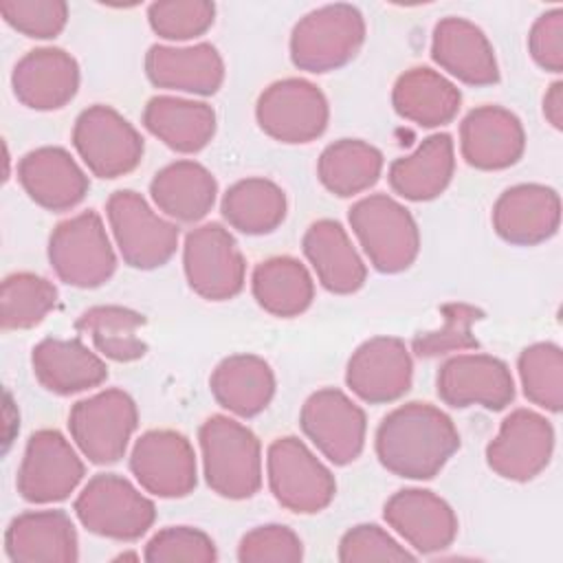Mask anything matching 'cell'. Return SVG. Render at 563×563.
<instances>
[{
    "label": "cell",
    "instance_id": "6da1fadb",
    "mask_svg": "<svg viewBox=\"0 0 563 563\" xmlns=\"http://www.w3.org/2000/svg\"><path fill=\"white\" fill-rule=\"evenodd\" d=\"M374 446L389 473L431 479L460 449V433L442 409L429 402H407L380 420Z\"/></svg>",
    "mask_w": 563,
    "mask_h": 563
},
{
    "label": "cell",
    "instance_id": "7a4b0ae2",
    "mask_svg": "<svg viewBox=\"0 0 563 563\" xmlns=\"http://www.w3.org/2000/svg\"><path fill=\"white\" fill-rule=\"evenodd\" d=\"M205 479L227 499H249L262 486V446L255 433L229 416H211L198 431Z\"/></svg>",
    "mask_w": 563,
    "mask_h": 563
},
{
    "label": "cell",
    "instance_id": "3957f363",
    "mask_svg": "<svg viewBox=\"0 0 563 563\" xmlns=\"http://www.w3.org/2000/svg\"><path fill=\"white\" fill-rule=\"evenodd\" d=\"M350 227L369 264L380 273L407 271L420 251V233L413 216L387 194H372L352 205Z\"/></svg>",
    "mask_w": 563,
    "mask_h": 563
},
{
    "label": "cell",
    "instance_id": "277c9868",
    "mask_svg": "<svg viewBox=\"0 0 563 563\" xmlns=\"http://www.w3.org/2000/svg\"><path fill=\"white\" fill-rule=\"evenodd\" d=\"M365 20L352 4L336 2L306 13L290 35V59L314 75L345 66L363 46Z\"/></svg>",
    "mask_w": 563,
    "mask_h": 563
},
{
    "label": "cell",
    "instance_id": "5b68a950",
    "mask_svg": "<svg viewBox=\"0 0 563 563\" xmlns=\"http://www.w3.org/2000/svg\"><path fill=\"white\" fill-rule=\"evenodd\" d=\"M75 515L92 534L134 541L152 528L156 508L130 479L99 473L77 495Z\"/></svg>",
    "mask_w": 563,
    "mask_h": 563
},
{
    "label": "cell",
    "instance_id": "8992f818",
    "mask_svg": "<svg viewBox=\"0 0 563 563\" xmlns=\"http://www.w3.org/2000/svg\"><path fill=\"white\" fill-rule=\"evenodd\" d=\"M48 262L55 275L75 288H97L106 284L117 255L97 211H81L59 222L48 240Z\"/></svg>",
    "mask_w": 563,
    "mask_h": 563
},
{
    "label": "cell",
    "instance_id": "52a82bcc",
    "mask_svg": "<svg viewBox=\"0 0 563 563\" xmlns=\"http://www.w3.org/2000/svg\"><path fill=\"white\" fill-rule=\"evenodd\" d=\"M266 471L273 497L290 512L314 515L334 499V475L295 435L277 438L268 446Z\"/></svg>",
    "mask_w": 563,
    "mask_h": 563
},
{
    "label": "cell",
    "instance_id": "ba28073f",
    "mask_svg": "<svg viewBox=\"0 0 563 563\" xmlns=\"http://www.w3.org/2000/svg\"><path fill=\"white\" fill-rule=\"evenodd\" d=\"M136 424V402L123 389H103L75 402L68 413L70 438L92 464L119 462Z\"/></svg>",
    "mask_w": 563,
    "mask_h": 563
},
{
    "label": "cell",
    "instance_id": "9c48e42d",
    "mask_svg": "<svg viewBox=\"0 0 563 563\" xmlns=\"http://www.w3.org/2000/svg\"><path fill=\"white\" fill-rule=\"evenodd\" d=\"M108 222L123 262L139 271H152L172 260L178 246V227L145 202L132 189H119L106 205Z\"/></svg>",
    "mask_w": 563,
    "mask_h": 563
},
{
    "label": "cell",
    "instance_id": "30bf717a",
    "mask_svg": "<svg viewBox=\"0 0 563 563\" xmlns=\"http://www.w3.org/2000/svg\"><path fill=\"white\" fill-rule=\"evenodd\" d=\"M73 145L86 167L99 178L130 174L143 156V139L136 128L110 106L86 108L73 128Z\"/></svg>",
    "mask_w": 563,
    "mask_h": 563
},
{
    "label": "cell",
    "instance_id": "8fae6325",
    "mask_svg": "<svg viewBox=\"0 0 563 563\" xmlns=\"http://www.w3.org/2000/svg\"><path fill=\"white\" fill-rule=\"evenodd\" d=\"M183 266L189 288L209 301H224L244 288L246 262L233 235L218 222L187 233Z\"/></svg>",
    "mask_w": 563,
    "mask_h": 563
},
{
    "label": "cell",
    "instance_id": "7c38bea8",
    "mask_svg": "<svg viewBox=\"0 0 563 563\" xmlns=\"http://www.w3.org/2000/svg\"><path fill=\"white\" fill-rule=\"evenodd\" d=\"M260 128L282 143H310L328 128V99L306 79L288 77L271 84L257 99Z\"/></svg>",
    "mask_w": 563,
    "mask_h": 563
},
{
    "label": "cell",
    "instance_id": "4fadbf2b",
    "mask_svg": "<svg viewBox=\"0 0 563 563\" xmlns=\"http://www.w3.org/2000/svg\"><path fill=\"white\" fill-rule=\"evenodd\" d=\"M301 431L336 466L354 462L365 446V411L341 389L323 387L310 394L299 413Z\"/></svg>",
    "mask_w": 563,
    "mask_h": 563
},
{
    "label": "cell",
    "instance_id": "5bb4252c",
    "mask_svg": "<svg viewBox=\"0 0 563 563\" xmlns=\"http://www.w3.org/2000/svg\"><path fill=\"white\" fill-rule=\"evenodd\" d=\"M552 451L554 429L550 420L532 409H515L488 442L486 462L504 479L530 482L550 464Z\"/></svg>",
    "mask_w": 563,
    "mask_h": 563
},
{
    "label": "cell",
    "instance_id": "9a60e30c",
    "mask_svg": "<svg viewBox=\"0 0 563 563\" xmlns=\"http://www.w3.org/2000/svg\"><path fill=\"white\" fill-rule=\"evenodd\" d=\"M84 477V462L55 429L35 431L18 468V493L31 504L66 499Z\"/></svg>",
    "mask_w": 563,
    "mask_h": 563
},
{
    "label": "cell",
    "instance_id": "2e32d148",
    "mask_svg": "<svg viewBox=\"0 0 563 563\" xmlns=\"http://www.w3.org/2000/svg\"><path fill=\"white\" fill-rule=\"evenodd\" d=\"M136 482L156 497H185L196 488V453L191 442L172 429L145 431L130 453Z\"/></svg>",
    "mask_w": 563,
    "mask_h": 563
},
{
    "label": "cell",
    "instance_id": "e0dca14e",
    "mask_svg": "<svg viewBox=\"0 0 563 563\" xmlns=\"http://www.w3.org/2000/svg\"><path fill=\"white\" fill-rule=\"evenodd\" d=\"M438 396L455 409L479 405L499 411L512 402L515 380L508 365L497 356L457 354L438 372Z\"/></svg>",
    "mask_w": 563,
    "mask_h": 563
},
{
    "label": "cell",
    "instance_id": "ac0fdd59",
    "mask_svg": "<svg viewBox=\"0 0 563 563\" xmlns=\"http://www.w3.org/2000/svg\"><path fill=\"white\" fill-rule=\"evenodd\" d=\"M413 363L396 336H374L361 343L347 361V387L369 405L394 402L411 387Z\"/></svg>",
    "mask_w": 563,
    "mask_h": 563
},
{
    "label": "cell",
    "instance_id": "d6986e66",
    "mask_svg": "<svg viewBox=\"0 0 563 563\" xmlns=\"http://www.w3.org/2000/svg\"><path fill=\"white\" fill-rule=\"evenodd\" d=\"M561 224V198L552 187L521 183L508 187L493 207V227L515 246H534L550 240Z\"/></svg>",
    "mask_w": 563,
    "mask_h": 563
},
{
    "label": "cell",
    "instance_id": "ffe728a7",
    "mask_svg": "<svg viewBox=\"0 0 563 563\" xmlns=\"http://www.w3.org/2000/svg\"><path fill=\"white\" fill-rule=\"evenodd\" d=\"M383 517L420 554L449 548L457 534L453 508L440 495L424 488L394 493L385 501Z\"/></svg>",
    "mask_w": 563,
    "mask_h": 563
},
{
    "label": "cell",
    "instance_id": "44dd1931",
    "mask_svg": "<svg viewBox=\"0 0 563 563\" xmlns=\"http://www.w3.org/2000/svg\"><path fill=\"white\" fill-rule=\"evenodd\" d=\"M462 158L484 172L515 165L526 150V132L517 114L501 106H479L460 125Z\"/></svg>",
    "mask_w": 563,
    "mask_h": 563
},
{
    "label": "cell",
    "instance_id": "7402d4cb",
    "mask_svg": "<svg viewBox=\"0 0 563 563\" xmlns=\"http://www.w3.org/2000/svg\"><path fill=\"white\" fill-rule=\"evenodd\" d=\"M433 62L468 86H490L499 81V66L493 44L479 26L466 18H442L431 40Z\"/></svg>",
    "mask_w": 563,
    "mask_h": 563
},
{
    "label": "cell",
    "instance_id": "603a6c76",
    "mask_svg": "<svg viewBox=\"0 0 563 563\" xmlns=\"http://www.w3.org/2000/svg\"><path fill=\"white\" fill-rule=\"evenodd\" d=\"M13 95L31 110H59L79 88V66L64 48L29 51L13 68Z\"/></svg>",
    "mask_w": 563,
    "mask_h": 563
},
{
    "label": "cell",
    "instance_id": "cb8c5ba5",
    "mask_svg": "<svg viewBox=\"0 0 563 563\" xmlns=\"http://www.w3.org/2000/svg\"><path fill=\"white\" fill-rule=\"evenodd\" d=\"M18 180L33 202L48 211H66L88 194V176L64 147H37L18 163Z\"/></svg>",
    "mask_w": 563,
    "mask_h": 563
},
{
    "label": "cell",
    "instance_id": "d4e9b609",
    "mask_svg": "<svg viewBox=\"0 0 563 563\" xmlns=\"http://www.w3.org/2000/svg\"><path fill=\"white\" fill-rule=\"evenodd\" d=\"M4 552L13 563H73L79 559L77 530L64 510H29L4 532Z\"/></svg>",
    "mask_w": 563,
    "mask_h": 563
},
{
    "label": "cell",
    "instance_id": "484cf974",
    "mask_svg": "<svg viewBox=\"0 0 563 563\" xmlns=\"http://www.w3.org/2000/svg\"><path fill=\"white\" fill-rule=\"evenodd\" d=\"M145 73L156 88L191 95H213L224 79V62L213 44H154L145 53Z\"/></svg>",
    "mask_w": 563,
    "mask_h": 563
},
{
    "label": "cell",
    "instance_id": "4316f807",
    "mask_svg": "<svg viewBox=\"0 0 563 563\" xmlns=\"http://www.w3.org/2000/svg\"><path fill=\"white\" fill-rule=\"evenodd\" d=\"M301 246L325 290L352 295L365 284L367 268L341 222L328 218L312 222L303 233Z\"/></svg>",
    "mask_w": 563,
    "mask_h": 563
},
{
    "label": "cell",
    "instance_id": "83f0119b",
    "mask_svg": "<svg viewBox=\"0 0 563 563\" xmlns=\"http://www.w3.org/2000/svg\"><path fill=\"white\" fill-rule=\"evenodd\" d=\"M31 365L37 383L57 396L99 387L108 378L106 363L77 339L40 341L33 347Z\"/></svg>",
    "mask_w": 563,
    "mask_h": 563
},
{
    "label": "cell",
    "instance_id": "f1b7e54d",
    "mask_svg": "<svg viewBox=\"0 0 563 563\" xmlns=\"http://www.w3.org/2000/svg\"><path fill=\"white\" fill-rule=\"evenodd\" d=\"M455 152L449 134L427 136L416 152L396 158L389 165L387 178L391 189L413 202L438 198L453 178Z\"/></svg>",
    "mask_w": 563,
    "mask_h": 563
},
{
    "label": "cell",
    "instance_id": "f546056e",
    "mask_svg": "<svg viewBox=\"0 0 563 563\" xmlns=\"http://www.w3.org/2000/svg\"><path fill=\"white\" fill-rule=\"evenodd\" d=\"M209 389L220 407L235 416L253 418L273 400L275 374L255 354H233L216 365Z\"/></svg>",
    "mask_w": 563,
    "mask_h": 563
},
{
    "label": "cell",
    "instance_id": "4dcf8cb0",
    "mask_svg": "<svg viewBox=\"0 0 563 563\" xmlns=\"http://www.w3.org/2000/svg\"><path fill=\"white\" fill-rule=\"evenodd\" d=\"M391 103L402 119L422 128H438L455 119L462 95L457 86L438 70L416 66L396 79Z\"/></svg>",
    "mask_w": 563,
    "mask_h": 563
},
{
    "label": "cell",
    "instance_id": "1f68e13d",
    "mask_svg": "<svg viewBox=\"0 0 563 563\" xmlns=\"http://www.w3.org/2000/svg\"><path fill=\"white\" fill-rule=\"evenodd\" d=\"M150 194L165 216L180 222H198L211 211L218 183L205 165L196 161H176L154 174Z\"/></svg>",
    "mask_w": 563,
    "mask_h": 563
},
{
    "label": "cell",
    "instance_id": "d6a6232c",
    "mask_svg": "<svg viewBox=\"0 0 563 563\" xmlns=\"http://www.w3.org/2000/svg\"><path fill=\"white\" fill-rule=\"evenodd\" d=\"M143 125L167 147L194 154L216 134V112L202 101L158 95L143 110Z\"/></svg>",
    "mask_w": 563,
    "mask_h": 563
},
{
    "label": "cell",
    "instance_id": "836d02e7",
    "mask_svg": "<svg viewBox=\"0 0 563 563\" xmlns=\"http://www.w3.org/2000/svg\"><path fill=\"white\" fill-rule=\"evenodd\" d=\"M255 301L275 317L301 314L314 297V282L308 268L288 255L260 262L251 277Z\"/></svg>",
    "mask_w": 563,
    "mask_h": 563
},
{
    "label": "cell",
    "instance_id": "e575fe53",
    "mask_svg": "<svg viewBox=\"0 0 563 563\" xmlns=\"http://www.w3.org/2000/svg\"><path fill=\"white\" fill-rule=\"evenodd\" d=\"M220 211L240 233L264 235L284 222L286 194L268 178H242L224 191Z\"/></svg>",
    "mask_w": 563,
    "mask_h": 563
},
{
    "label": "cell",
    "instance_id": "d590c367",
    "mask_svg": "<svg viewBox=\"0 0 563 563\" xmlns=\"http://www.w3.org/2000/svg\"><path fill=\"white\" fill-rule=\"evenodd\" d=\"M380 150L361 139H341L330 143L317 163L321 185L339 198H350L369 189L380 178Z\"/></svg>",
    "mask_w": 563,
    "mask_h": 563
},
{
    "label": "cell",
    "instance_id": "8d00e7d4",
    "mask_svg": "<svg viewBox=\"0 0 563 563\" xmlns=\"http://www.w3.org/2000/svg\"><path fill=\"white\" fill-rule=\"evenodd\" d=\"M143 325L145 317L123 306H92L75 321V328L92 339L95 350L117 363L145 356L147 345L139 334Z\"/></svg>",
    "mask_w": 563,
    "mask_h": 563
},
{
    "label": "cell",
    "instance_id": "74e56055",
    "mask_svg": "<svg viewBox=\"0 0 563 563\" xmlns=\"http://www.w3.org/2000/svg\"><path fill=\"white\" fill-rule=\"evenodd\" d=\"M57 303V288L35 273H13L2 282L0 323L2 330H29L44 321Z\"/></svg>",
    "mask_w": 563,
    "mask_h": 563
},
{
    "label": "cell",
    "instance_id": "f35d334b",
    "mask_svg": "<svg viewBox=\"0 0 563 563\" xmlns=\"http://www.w3.org/2000/svg\"><path fill=\"white\" fill-rule=\"evenodd\" d=\"M517 367L526 398L559 413L563 405V350L550 341L532 343L519 354Z\"/></svg>",
    "mask_w": 563,
    "mask_h": 563
},
{
    "label": "cell",
    "instance_id": "ab89813d",
    "mask_svg": "<svg viewBox=\"0 0 563 563\" xmlns=\"http://www.w3.org/2000/svg\"><path fill=\"white\" fill-rule=\"evenodd\" d=\"M484 312L471 303L453 301L442 306V325L435 330H427L413 336L411 347L420 358H433L440 354L457 352V350H475L479 341L473 336L471 328L479 321Z\"/></svg>",
    "mask_w": 563,
    "mask_h": 563
},
{
    "label": "cell",
    "instance_id": "60d3db41",
    "mask_svg": "<svg viewBox=\"0 0 563 563\" xmlns=\"http://www.w3.org/2000/svg\"><path fill=\"white\" fill-rule=\"evenodd\" d=\"M216 18V4L209 0H161L147 9L150 26L156 35L174 42L207 33Z\"/></svg>",
    "mask_w": 563,
    "mask_h": 563
},
{
    "label": "cell",
    "instance_id": "b9f144b4",
    "mask_svg": "<svg viewBox=\"0 0 563 563\" xmlns=\"http://www.w3.org/2000/svg\"><path fill=\"white\" fill-rule=\"evenodd\" d=\"M143 556L150 563H211L218 559V552L207 532L191 526H169L147 541Z\"/></svg>",
    "mask_w": 563,
    "mask_h": 563
},
{
    "label": "cell",
    "instance_id": "7bdbcfd3",
    "mask_svg": "<svg viewBox=\"0 0 563 563\" xmlns=\"http://www.w3.org/2000/svg\"><path fill=\"white\" fill-rule=\"evenodd\" d=\"M0 13L18 33L35 40H51L64 31L68 4L64 0H2Z\"/></svg>",
    "mask_w": 563,
    "mask_h": 563
},
{
    "label": "cell",
    "instance_id": "ee69618b",
    "mask_svg": "<svg viewBox=\"0 0 563 563\" xmlns=\"http://www.w3.org/2000/svg\"><path fill=\"white\" fill-rule=\"evenodd\" d=\"M301 556V539L282 523L257 526L238 545V559L242 563H297Z\"/></svg>",
    "mask_w": 563,
    "mask_h": 563
},
{
    "label": "cell",
    "instance_id": "f6af8a7d",
    "mask_svg": "<svg viewBox=\"0 0 563 563\" xmlns=\"http://www.w3.org/2000/svg\"><path fill=\"white\" fill-rule=\"evenodd\" d=\"M339 561L367 563V561H413L416 556L405 550L389 532L374 523L350 528L339 541Z\"/></svg>",
    "mask_w": 563,
    "mask_h": 563
},
{
    "label": "cell",
    "instance_id": "bcb514c9",
    "mask_svg": "<svg viewBox=\"0 0 563 563\" xmlns=\"http://www.w3.org/2000/svg\"><path fill=\"white\" fill-rule=\"evenodd\" d=\"M532 59L548 73L563 70V9L554 7L539 15L528 33Z\"/></svg>",
    "mask_w": 563,
    "mask_h": 563
},
{
    "label": "cell",
    "instance_id": "7dc6e473",
    "mask_svg": "<svg viewBox=\"0 0 563 563\" xmlns=\"http://www.w3.org/2000/svg\"><path fill=\"white\" fill-rule=\"evenodd\" d=\"M543 114L554 130H563V84L554 81L543 97Z\"/></svg>",
    "mask_w": 563,
    "mask_h": 563
}]
</instances>
